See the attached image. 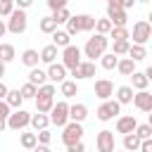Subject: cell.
I'll return each mask as SVG.
<instances>
[{
  "label": "cell",
  "instance_id": "cell-1",
  "mask_svg": "<svg viewBox=\"0 0 152 152\" xmlns=\"http://www.w3.org/2000/svg\"><path fill=\"white\" fill-rule=\"evenodd\" d=\"M107 48H109V38L95 33L93 38H88V43H86V48L81 50V55H86L88 62H95V59H100V57L107 52Z\"/></svg>",
  "mask_w": 152,
  "mask_h": 152
},
{
  "label": "cell",
  "instance_id": "cell-2",
  "mask_svg": "<svg viewBox=\"0 0 152 152\" xmlns=\"http://www.w3.org/2000/svg\"><path fill=\"white\" fill-rule=\"evenodd\" d=\"M107 19H109L112 28H126L128 14L121 10V0H109L107 2Z\"/></svg>",
  "mask_w": 152,
  "mask_h": 152
},
{
  "label": "cell",
  "instance_id": "cell-3",
  "mask_svg": "<svg viewBox=\"0 0 152 152\" xmlns=\"http://www.w3.org/2000/svg\"><path fill=\"white\" fill-rule=\"evenodd\" d=\"M133 38V43L131 45H147V40L152 38V26H150V21H145V19H140V21H135L133 24V33L128 36V40Z\"/></svg>",
  "mask_w": 152,
  "mask_h": 152
},
{
  "label": "cell",
  "instance_id": "cell-4",
  "mask_svg": "<svg viewBox=\"0 0 152 152\" xmlns=\"http://www.w3.org/2000/svg\"><path fill=\"white\" fill-rule=\"evenodd\" d=\"M48 119H50V124H55L57 128H64V126L69 124V104H66L64 100H62V102H55Z\"/></svg>",
  "mask_w": 152,
  "mask_h": 152
},
{
  "label": "cell",
  "instance_id": "cell-5",
  "mask_svg": "<svg viewBox=\"0 0 152 152\" xmlns=\"http://www.w3.org/2000/svg\"><path fill=\"white\" fill-rule=\"evenodd\" d=\"M81 138H83V126L81 124H74V121H69L64 128H62V142L69 147V145H76V142H81Z\"/></svg>",
  "mask_w": 152,
  "mask_h": 152
},
{
  "label": "cell",
  "instance_id": "cell-6",
  "mask_svg": "<svg viewBox=\"0 0 152 152\" xmlns=\"http://www.w3.org/2000/svg\"><path fill=\"white\" fill-rule=\"evenodd\" d=\"M7 31L10 33H14V36H19V33H24L26 31V12H21V10H17L14 7V12L10 14V19H7Z\"/></svg>",
  "mask_w": 152,
  "mask_h": 152
},
{
  "label": "cell",
  "instance_id": "cell-7",
  "mask_svg": "<svg viewBox=\"0 0 152 152\" xmlns=\"http://www.w3.org/2000/svg\"><path fill=\"white\" fill-rule=\"evenodd\" d=\"M81 62H83V59H81V48L69 45V48H64V50H62V62H59V64H62L64 69H69V71H71V69H76Z\"/></svg>",
  "mask_w": 152,
  "mask_h": 152
},
{
  "label": "cell",
  "instance_id": "cell-8",
  "mask_svg": "<svg viewBox=\"0 0 152 152\" xmlns=\"http://www.w3.org/2000/svg\"><path fill=\"white\" fill-rule=\"evenodd\" d=\"M28 121H31V114H28L26 109H14V112H10V116H7V128H10V131H21V128L28 126Z\"/></svg>",
  "mask_w": 152,
  "mask_h": 152
},
{
  "label": "cell",
  "instance_id": "cell-9",
  "mask_svg": "<svg viewBox=\"0 0 152 152\" xmlns=\"http://www.w3.org/2000/svg\"><path fill=\"white\" fill-rule=\"evenodd\" d=\"M95 114H97V119H100V121H112L116 114H121V104H119L116 100H104V102L97 107V112H95Z\"/></svg>",
  "mask_w": 152,
  "mask_h": 152
},
{
  "label": "cell",
  "instance_id": "cell-10",
  "mask_svg": "<svg viewBox=\"0 0 152 152\" xmlns=\"http://www.w3.org/2000/svg\"><path fill=\"white\" fill-rule=\"evenodd\" d=\"M95 147L97 152H116V142H114V133L112 131H100L95 138Z\"/></svg>",
  "mask_w": 152,
  "mask_h": 152
},
{
  "label": "cell",
  "instance_id": "cell-11",
  "mask_svg": "<svg viewBox=\"0 0 152 152\" xmlns=\"http://www.w3.org/2000/svg\"><path fill=\"white\" fill-rule=\"evenodd\" d=\"M95 76V62H81L76 69H71V81H83V78H93Z\"/></svg>",
  "mask_w": 152,
  "mask_h": 152
},
{
  "label": "cell",
  "instance_id": "cell-12",
  "mask_svg": "<svg viewBox=\"0 0 152 152\" xmlns=\"http://www.w3.org/2000/svg\"><path fill=\"white\" fill-rule=\"evenodd\" d=\"M95 95L104 102V100H112V95H114V83L109 81V78H97L95 81Z\"/></svg>",
  "mask_w": 152,
  "mask_h": 152
},
{
  "label": "cell",
  "instance_id": "cell-13",
  "mask_svg": "<svg viewBox=\"0 0 152 152\" xmlns=\"http://www.w3.org/2000/svg\"><path fill=\"white\" fill-rule=\"evenodd\" d=\"M135 126H138V121H135L133 114H126V116L116 119V133H121V135H131L135 131Z\"/></svg>",
  "mask_w": 152,
  "mask_h": 152
},
{
  "label": "cell",
  "instance_id": "cell-14",
  "mask_svg": "<svg viewBox=\"0 0 152 152\" xmlns=\"http://www.w3.org/2000/svg\"><path fill=\"white\" fill-rule=\"evenodd\" d=\"M133 104H135L140 112H152V93H150V90L133 93Z\"/></svg>",
  "mask_w": 152,
  "mask_h": 152
},
{
  "label": "cell",
  "instance_id": "cell-15",
  "mask_svg": "<svg viewBox=\"0 0 152 152\" xmlns=\"http://www.w3.org/2000/svg\"><path fill=\"white\" fill-rule=\"evenodd\" d=\"M45 74H48V81H50L52 86H55V83H62V81H66V69H64V66H62L59 62L50 64Z\"/></svg>",
  "mask_w": 152,
  "mask_h": 152
},
{
  "label": "cell",
  "instance_id": "cell-16",
  "mask_svg": "<svg viewBox=\"0 0 152 152\" xmlns=\"http://www.w3.org/2000/svg\"><path fill=\"white\" fill-rule=\"evenodd\" d=\"M86 116H88V107H86L83 102L69 104V121H74V124H83Z\"/></svg>",
  "mask_w": 152,
  "mask_h": 152
},
{
  "label": "cell",
  "instance_id": "cell-17",
  "mask_svg": "<svg viewBox=\"0 0 152 152\" xmlns=\"http://www.w3.org/2000/svg\"><path fill=\"white\" fill-rule=\"evenodd\" d=\"M38 57H40V62H43V64H48V66H50V64H55V59L59 57V50L50 43V45H45V48L38 52Z\"/></svg>",
  "mask_w": 152,
  "mask_h": 152
},
{
  "label": "cell",
  "instance_id": "cell-18",
  "mask_svg": "<svg viewBox=\"0 0 152 152\" xmlns=\"http://www.w3.org/2000/svg\"><path fill=\"white\" fill-rule=\"evenodd\" d=\"M26 83H31V86L40 88V86H45V83H48V74H45L40 66H36V69H31V71H28V81H26Z\"/></svg>",
  "mask_w": 152,
  "mask_h": 152
},
{
  "label": "cell",
  "instance_id": "cell-19",
  "mask_svg": "<svg viewBox=\"0 0 152 152\" xmlns=\"http://www.w3.org/2000/svg\"><path fill=\"white\" fill-rule=\"evenodd\" d=\"M59 93H62V97H64V100L76 97V95H78V83H76V81H71V78H66V81H62V83H59Z\"/></svg>",
  "mask_w": 152,
  "mask_h": 152
},
{
  "label": "cell",
  "instance_id": "cell-20",
  "mask_svg": "<svg viewBox=\"0 0 152 152\" xmlns=\"http://www.w3.org/2000/svg\"><path fill=\"white\" fill-rule=\"evenodd\" d=\"M38 62H40V57H38V50L28 48V50H24V52H21V64H26L28 69H36V66H38Z\"/></svg>",
  "mask_w": 152,
  "mask_h": 152
},
{
  "label": "cell",
  "instance_id": "cell-21",
  "mask_svg": "<svg viewBox=\"0 0 152 152\" xmlns=\"http://www.w3.org/2000/svg\"><path fill=\"white\" fill-rule=\"evenodd\" d=\"M147 83H150V81H147V76H145L142 71H133V74H131V88H135L138 93H140V90H147Z\"/></svg>",
  "mask_w": 152,
  "mask_h": 152
},
{
  "label": "cell",
  "instance_id": "cell-22",
  "mask_svg": "<svg viewBox=\"0 0 152 152\" xmlns=\"http://www.w3.org/2000/svg\"><path fill=\"white\" fill-rule=\"evenodd\" d=\"M116 102L119 104H131L133 102V88L131 86H119L116 88Z\"/></svg>",
  "mask_w": 152,
  "mask_h": 152
},
{
  "label": "cell",
  "instance_id": "cell-23",
  "mask_svg": "<svg viewBox=\"0 0 152 152\" xmlns=\"http://www.w3.org/2000/svg\"><path fill=\"white\" fill-rule=\"evenodd\" d=\"M74 19L78 24V31H93L95 28V17H90V14H76Z\"/></svg>",
  "mask_w": 152,
  "mask_h": 152
},
{
  "label": "cell",
  "instance_id": "cell-24",
  "mask_svg": "<svg viewBox=\"0 0 152 152\" xmlns=\"http://www.w3.org/2000/svg\"><path fill=\"white\" fill-rule=\"evenodd\" d=\"M52 45H55L57 50H59V48L64 50V48H69V45H71V38L66 36V31H59V28H57V31L52 33Z\"/></svg>",
  "mask_w": 152,
  "mask_h": 152
},
{
  "label": "cell",
  "instance_id": "cell-25",
  "mask_svg": "<svg viewBox=\"0 0 152 152\" xmlns=\"http://www.w3.org/2000/svg\"><path fill=\"white\" fill-rule=\"evenodd\" d=\"M28 126H33L36 131H45L48 126H50V119H48V114H31V121H28Z\"/></svg>",
  "mask_w": 152,
  "mask_h": 152
},
{
  "label": "cell",
  "instance_id": "cell-26",
  "mask_svg": "<svg viewBox=\"0 0 152 152\" xmlns=\"http://www.w3.org/2000/svg\"><path fill=\"white\" fill-rule=\"evenodd\" d=\"M116 71H119L121 76H131V74L135 71V62H133V59H128V57H121V59H119V64H116Z\"/></svg>",
  "mask_w": 152,
  "mask_h": 152
},
{
  "label": "cell",
  "instance_id": "cell-27",
  "mask_svg": "<svg viewBox=\"0 0 152 152\" xmlns=\"http://www.w3.org/2000/svg\"><path fill=\"white\" fill-rule=\"evenodd\" d=\"M21 95H19V90H7V95H5V104L10 107V109H21Z\"/></svg>",
  "mask_w": 152,
  "mask_h": 152
},
{
  "label": "cell",
  "instance_id": "cell-28",
  "mask_svg": "<svg viewBox=\"0 0 152 152\" xmlns=\"http://www.w3.org/2000/svg\"><path fill=\"white\" fill-rule=\"evenodd\" d=\"M14 57H17L14 45H10V43H0V62H2V64H7V62H12Z\"/></svg>",
  "mask_w": 152,
  "mask_h": 152
},
{
  "label": "cell",
  "instance_id": "cell-29",
  "mask_svg": "<svg viewBox=\"0 0 152 152\" xmlns=\"http://www.w3.org/2000/svg\"><path fill=\"white\" fill-rule=\"evenodd\" d=\"M55 104V97H36V112L38 114H50Z\"/></svg>",
  "mask_w": 152,
  "mask_h": 152
},
{
  "label": "cell",
  "instance_id": "cell-30",
  "mask_svg": "<svg viewBox=\"0 0 152 152\" xmlns=\"http://www.w3.org/2000/svg\"><path fill=\"white\" fill-rule=\"evenodd\" d=\"M133 135L142 142V140H152V126L150 124H138L135 126V131H133Z\"/></svg>",
  "mask_w": 152,
  "mask_h": 152
},
{
  "label": "cell",
  "instance_id": "cell-31",
  "mask_svg": "<svg viewBox=\"0 0 152 152\" xmlns=\"http://www.w3.org/2000/svg\"><path fill=\"white\" fill-rule=\"evenodd\" d=\"M145 57H147V48H142V45H131V48H128V59L142 62Z\"/></svg>",
  "mask_w": 152,
  "mask_h": 152
},
{
  "label": "cell",
  "instance_id": "cell-32",
  "mask_svg": "<svg viewBox=\"0 0 152 152\" xmlns=\"http://www.w3.org/2000/svg\"><path fill=\"white\" fill-rule=\"evenodd\" d=\"M116 64H119V57H116V55H112V52H104V55L100 57V66H102V69H107V71L116 69Z\"/></svg>",
  "mask_w": 152,
  "mask_h": 152
},
{
  "label": "cell",
  "instance_id": "cell-33",
  "mask_svg": "<svg viewBox=\"0 0 152 152\" xmlns=\"http://www.w3.org/2000/svg\"><path fill=\"white\" fill-rule=\"evenodd\" d=\"M109 31H112V24H109L107 17L104 19H95V33L97 36H109Z\"/></svg>",
  "mask_w": 152,
  "mask_h": 152
},
{
  "label": "cell",
  "instance_id": "cell-34",
  "mask_svg": "<svg viewBox=\"0 0 152 152\" xmlns=\"http://www.w3.org/2000/svg\"><path fill=\"white\" fill-rule=\"evenodd\" d=\"M19 142H21V147H24V150H33V147L38 145L36 133H21V135H19Z\"/></svg>",
  "mask_w": 152,
  "mask_h": 152
},
{
  "label": "cell",
  "instance_id": "cell-35",
  "mask_svg": "<svg viewBox=\"0 0 152 152\" xmlns=\"http://www.w3.org/2000/svg\"><path fill=\"white\" fill-rule=\"evenodd\" d=\"M140 147V140L131 133V135H124V152H138Z\"/></svg>",
  "mask_w": 152,
  "mask_h": 152
},
{
  "label": "cell",
  "instance_id": "cell-36",
  "mask_svg": "<svg viewBox=\"0 0 152 152\" xmlns=\"http://www.w3.org/2000/svg\"><path fill=\"white\" fill-rule=\"evenodd\" d=\"M71 19V12H69V7H64V10H57V12H52V21L59 26V24H66Z\"/></svg>",
  "mask_w": 152,
  "mask_h": 152
},
{
  "label": "cell",
  "instance_id": "cell-37",
  "mask_svg": "<svg viewBox=\"0 0 152 152\" xmlns=\"http://www.w3.org/2000/svg\"><path fill=\"white\" fill-rule=\"evenodd\" d=\"M38 28H40L43 33H50V36H52V33L57 31V24L52 21V17H43V19H40V24H38Z\"/></svg>",
  "mask_w": 152,
  "mask_h": 152
},
{
  "label": "cell",
  "instance_id": "cell-38",
  "mask_svg": "<svg viewBox=\"0 0 152 152\" xmlns=\"http://www.w3.org/2000/svg\"><path fill=\"white\" fill-rule=\"evenodd\" d=\"M128 36H131V31H128V28H112L107 38H112L114 43H121V40H128Z\"/></svg>",
  "mask_w": 152,
  "mask_h": 152
},
{
  "label": "cell",
  "instance_id": "cell-39",
  "mask_svg": "<svg viewBox=\"0 0 152 152\" xmlns=\"http://www.w3.org/2000/svg\"><path fill=\"white\" fill-rule=\"evenodd\" d=\"M19 90V95H21V100H36V86H31V83H24L21 88H17Z\"/></svg>",
  "mask_w": 152,
  "mask_h": 152
},
{
  "label": "cell",
  "instance_id": "cell-40",
  "mask_svg": "<svg viewBox=\"0 0 152 152\" xmlns=\"http://www.w3.org/2000/svg\"><path fill=\"white\" fill-rule=\"evenodd\" d=\"M128 48H131V40L112 43V55H116V57H121V55H128Z\"/></svg>",
  "mask_w": 152,
  "mask_h": 152
},
{
  "label": "cell",
  "instance_id": "cell-41",
  "mask_svg": "<svg viewBox=\"0 0 152 152\" xmlns=\"http://www.w3.org/2000/svg\"><path fill=\"white\" fill-rule=\"evenodd\" d=\"M55 93H57V86L45 83V86H40V88L36 90V97H55Z\"/></svg>",
  "mask_w": 152,
  "mask_h": 152
},
{
  "label": "cell",
  "instance_id": "cell-42",
  "mask_svg": "<svg viewBox=\"0 0 152 152\" xmlns=\"http://www.w3.org/2000/svg\"><path fill=\"white\" fill-rule=\"evenodd\" d=\"M14 12V0H0V17H10Z\"/></svg>",
  "mask_w": 152,
  "mask_h": 152
},
{
  "label": "cell",
  "instance_id": "cell-43",
  "mask_svg": "<svg viewBox=\"0 0 152 152\" xmlns=\"http://www.w3.org/2000/svg\"><path fill=\"white\" fill-rule=\"evenodd\" d=\"M36 140H38V145H48L50 147V140H52V133L45 128V131H38L36 133Z\"/></svg>",
  "mask_w": 152,
  "mask_h": 152
},
{
  "label": "cell",
  "instance_id": "cell-44",
  "mask_svg": "<svg viewBox=\"0 0 152 152\" xmlns=\"http://www.w3.org/2000/svg\"><path fill=\"white\" fill-rule=\"evenodd\" d=\"M76 33H81V31H78V24H76V19H74V14H71V19L66 21V36L71 38V36H76Z\"/></svg>",
  "mask_w": 152,
  "mask_h": 152
},
{
  "label": "cell",
  "instance_id": "cell-45",
  "mask_svg": "<svg viewBox=\"0 0 152 152\" xmlns=\"http://www.w3.org/2000/svg\"><path fill=\"white\" fill-rule=\"evenodd\" d=\"M48 7H50L52 12H57V10H64V7H66V0H48Z\"/></svg>",
  "mask_w": 152,
  "mask_h": 152
},
{
  "label": "cell",
  "instance_id": "cell-46",
  "mask_svg": "<svg viewBox=\"0 0 152 152\" xmlns=\"http://www.w3.org/2000/svg\"><path fill=\"white\" fill-rule=\"evenodd\" d=\"M10 112H12V109L5 104V100H0V119H7V116H10Z\"/></svg>",
  "mask_w": 152,
  "mask_h": 152
},
{
  "label": "cell",
  "instance_id": "cell-47",
  "mask_svg": "<svg viewBox=\"0 0 152 152\" xmlns=\"http://www.w3.org/2000/svg\"><path fill=\"white\" fill-rule=\"evenodd\" d=\"M138 152H152V140H142L140 147H138Z\"/></svg>",
  "mask_w": 152,
  "mask_h": 152
},
{
  "label": "cell",
  "instance_id": "cell-48",
  "mask_svg": "<svg viewBox=\"0 0 152 152\" xmlns=\"http://www.w3.org/2000/svg\"><path fill=\"white\" fill-rule=\"evenodd\" d=\"M66 152H86V145L83 142H76V145H69Z\"/></svg>",
  "mask_w": 152,
  "mask_h": 152
},
{
  "label": "cell",
  "instance_id": "cell-49",
  "mask_svg": "<svg viewBox=\"0 0 152 152\" xmlns=\"http://www.w3.org/2000/svg\"><path fill=\"white\" fill-rule=\"evenodd\" d=\"M14 7H17V10H21V12H24V10H26V7H31V0H17V2H14Z\"/></svg>",
  "mask_w": 152,
  "mask_h": 152
},
{
  "label": "cell",
  "instance_id": "cell-50",
  "mask_svg": "<svg viewBox=\"0 0 152 152\" xmlns=\"http://www.w3.org/2000/svg\"><path fill=\"white\" fill-rule=\"evenodd\" d=\"M7 90H10V88H7V86H5L2 81H0V100H5V95H7Z\"/></svg>",
  "mask_w": 152,
  "mask_h": 152
},
{
  "label": "cell",
  "instance_id": "cell-51",
  "mask_svg": "<svg viewBox=\"0 0 152 152\" xmlns=\"http://www.w3.org/2000/svg\"><path fill=\"white\" fill-rule=\"evenodd\" d=\"M33 152H50V147H48V145H36Z\"/></svg>",
  "mask_w": 152,
  "mask_h": 152
},
{
  "label": "cell",
  "instance_id": "cell-52",
  "mask_svg": "<svg viewBox=\"0 0 152 152\" xmlns=\"http://www.w3.org/2000/svg\"><path fill=\"white\" fill-rule=\"evenodd\" d=\"M5 33H7V26H5V21H2V19H0V38H2V36H5Z\"/></svg>",
  "mask_w": 152,
  "mask_h": 152
},
{
  "label": "cell",
  "instance_id": "cell-53",
  "mask_svg": "<svg viewBox=\"0 0 152 152\" xmlns=\"http://www.w3.org/2000/svg\"><path fill=\"white\" fill-rule=\"evenodd\" d=\"M5 128H7V119H0V133H2Z\"/></svg>",
  "mask_w": 152,
  "mask_h": 152
},
{
  "label": "cell",
  "instance_id": "cell-54",
  "mask_svg": "<svg viewBox=\"0 0 152 152\" xmlns=\"http://www.w3.org/2000/svg\"><path fill=\"white\" fill-rule=\"evenodd\" d=\"M2 76H5V64L0 62V81H2Z\"/></svg>",
  "mask_w": 152,
  "mask_h": 152
},
{
  "label": "cell",
  "instance_id": "cell-55",
  "mask_svg": "<svg viewBox=\"0 0 152 152\" xmlns=\"http://www.w3.org/2000/svg\"><path fill=\"white\" fill-rule=\"evenodd\" d=\"M121 152H124V150H121Z\"/></svg>",
  "mask_w": 152,
  "mask_h": 152
}]
</instances>
